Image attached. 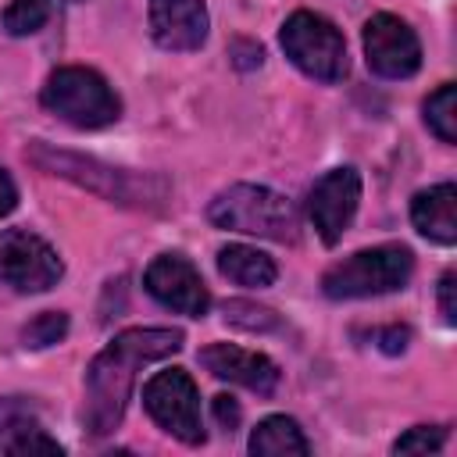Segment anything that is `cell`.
I'll use <instances>...</instances> for the list:
<instances>
[{
	"instance_id": "obj_1",
	"label": "cell",
	"mask_w": 457,
	"mask_h": 457,
	"mask_svg": "<svg viewBox=\"0 0 457 457\" xmlns=\"http://www.w3.org/2000/svg\"><path fill=\"white\" fill-rule=\"evenodd\" d=\"M182 350L179 328H125L118 332L86 368V407L82 421L93 436H107L118 428L125 403L136 386V371L150 361L171 357Z\"/></svg>"
},
{
	"instance_id": "obj_2",
	"label": "cell",
	"mask_w": 457,
	"mask_h": 457,
	"mask_svg": "<svg viewBox=\"0 0 457 457\" xmlns=\"http://www.w3.org/2000/svg\"><path fill=\"white\" fill-rule=\"evenodd\" d=\"M25 157L46 171V175H57V179H68L111 204H121V207H143V211H161L164 200H168V182L161 175H139V171H129V168H114V164H104L96 157H86V154H71V150H57L43 139L29 143Z\"/></svg>"
},
{
	"instance_id": "obj_3",
	"label": "cell",
	"mask_w": 457,
	"mask_h": 457,
	"mask_svg": "<svg viewBox=\"0 0 457 457\" xmlns=\"http://www.w3.org/2000/svg\"><path fill=\"white\" fill-rule=\"evenodd\" d=\"M207 218L218 228L250 232V236L275 239V243H296V236H300L296 207L282 193H275L268 186H250V182H239V186H228L225 193H218L207 207Z\"/></svg>"
},
{
	"instance_id": "obj_4",
	"label": "cell",
	"mask_w": 457,
	"mask_h": 457,
	"mask_svg": "<svg viewBox=\"0 0 457 457\" xmlns=\"http://www.w3.org/2000/svg\"><path fill=\"white\" fill-rule=\"evenodd\" d=\"M414 271V257L400 243L357 250L353 257L339 261L336 268L325 271L321 293L328 300H364V296H382L393 289H403Z\"/></svg>"
},
{
	"instance_id": "obj_5",
	"label": "cell",
	"mask_w": 457,
	"mask_h": 457,
	"mask_svg": "<svg viewBox=\"0 0 457 457\" xmlns=\"http://www.w3.org/2000/svg\"><path fill=\"white\" fill-rule=\"evenodd\" d=\"M43 107L75 129H104L114 125L121 104L107 79L93 68H57L43 86Z\"/></svg>"
},
{
	"instance_id": "obj_6",
	"label": "cell",
	"mask_w": 457,
	"mask_h": 457,
	"mask_svg": "<svg viewBox=\"0 0 457 457\" xmlns=\"http://www.w3.org/2000/svg\"><path fill=\"white\" fill-rule=\"evenodd\" d=\"M278 43L286 57L318 82H339L346 75V43L339 29L314 11L289 14L278 32Z\"/></svg>"
},
{
	"instance_id": "obj_7",
	"label": "cell",
	"mask_w": 457,
	"mask_h": 457,
	"mask_svg": "<svg viewBox=\"0 0 457 457\" xmlns=\"http://www.w3.org/2000/svg\"><path fill=\"white\" fill-rule=\"evenodd\" d=\"M143 407L146 414L171 432L179 443L186 446H200L204 436V418H200V393L196 382L182 371V368H168L157 371L146 386H143Z\"/></svg>"
},
{
	"instance_id": "obj_8",
	"label": "cell",
	"mask_w": 457,
	"mask_h": 457,
	"mask_svg": "<svg viewBox=\"0 0 457 457\" xmlns=\"http://www.w3.org/2000/svg\"><path fill=\"white\" fill-rule=\"evenodd\" d=\"M64 275L57 250L29 228L0 232V282L18 293H46Z\"/></svg>"
},
{
	"instance_id": "obj_9",
	"label": "cell",
	"mask_w": 457,
	"mask_h": 457,
	"mask_svg": "<svg viewBox=\"0 0 457 457\" xmlns=\"http://www.w3.org/2000/svg\"><path fill=\"white\" fill-rule=\"evenodd\" d=\"M361 204V175L353 168H332L307 193V218L325 246H336L350 228Z\"/></svg>"
},
{
	"instance_id": "obj_10",
	"label": "cell",
	"mask_w": 457,
	"mask_h": 457,
	"mask_svg": "<svg viewBox=\"0 0 457 457\" xmlns=\"http://www.w3.org/2000/svg\"><path fill=\"white\" fill-rule=\"evenodd\" d=\"M364 57L382 79H411L421 68V43L403 18L375 14L364 25Z\"/></svg>"
},
{
	"instance_id": "obj_11",
	"label": "cell",
	"mask_w": 457,
	"mask_h": 457,
	"mask_svg": "<svg viewBox=\"0 0 457 457\" xmlns=\"http://www.w3.org/2000/svg\"><path fill=\"white\" fill-rule=\"evenodd\" d=\"M143 286L146 293L175 311V314H189V318H204L207 307H211V293L200 278V271L182 257V253H161L150 261L146 275H143Z\"/></svg>"
},
{
	"instance_id": "obj_12",
	"label": "cell",
	"mask_w": 457,
	"mask_h": 457,
	"mask_svg": "<svg viewBox=\"0 0 457 457\" xmlns=\"http://www.w3.org/2000/svg\"><path fill=\"white\" fill-rule=\"evenodd\" d=\"M200 364L214 378L246 386L257 396H271L275 386H278V364L271 357L253 353V350H243V346H232V343H214V346L200 350Z\"/></svg>"
},
{
	"instance_id": "obj_13",
	"label": "cell",
	"mask_w": 457,
	"mask_h": 457,
	"mask_svg": "<svg viewBox=\"0 0 457 457\" xmlns=\"http://www.w3.org/2000/svg\"><path fill=\"white\" fill-rule=\"evenodd\" d=\"M150 36L164 50H200L207 39L204 0H150Z\"/></svg>"
},
{
	"instance_id": "obj_14",
	"label": "cell",
	"mask_w": 457,
	"mask_h": 457,
	"mask_svg": "<svg viewBox=\"0 0 457 457\" xmlns=\"http://www.w3.org/2000/svg\"><path fill=\"white\" fill-rule=\"evenodd\" d=\"M411 221L425 239H432L439 246H453L457 243V186L439 182V186L414 193Z\"/></svg>"
},
{
	"instance_id": "obj_15",
	"label": "cell",
	"mask_w": 457,
	"mask_h": 457,
	"mask_svg": "<svg viewBox=\"0 0 457 457\" xmlns=\"http://www.w3.org/2000/svg\"><path fill=\"white\" fill-rule=\"evenodd\" d=\"M218 271L228 282L246 286V289H264L278 275V268L268 253H261L257 246H243V243H228L218 250Z\"/></svg>"
},
{
	"instance_id": "obj_16",
	"label": "cell",
	"mask_w": 457,
	"mask_h": 457,
	"mask_svg": "<svg viewBox=\"0 0 457 457\" xmlns=\"http://www.w3.org/2000/svg\"><path fill=\"white\" fill-rule=\"evenodd\" d=\"M250 453L253 457H303V453H311V446H307V439L293 418L271 414L253 428Z\"/></svg>"
},
{
	"instance_id": "obj_17",
	"label": "cell",
	"mask_w": 457,
	"mask_h": 457,
	"mask_svg": "<svg viewBox=\"0 0 457 457\" xmlns=\"http://www.w3.org/2000/svg\"><path fill=\"white\" fill-rule=\"evenodd\" d=\"M425 125L443 143H457V89H453V82H443L425 100Z\"/></svg>"
},
{
	"instance_id": "obj_18",
	"label": "cell",
	"mask_w": 457,
	"mask_h": 457,
	"mask_svg": "<svg viewBox=\"0 0 457 457\" xmlns=\"http://www.w3.org/2000/svg\"><path fill=\"white\" fill-rule=\"evenodd\" d=\"M54 0H11L4 11V29L11 36H32L46 25Z\"/></svg>"
},
{
	"instance_id": "obj_19",
	"label": "cell",
	"mask_w": 457,
	"mask_h": 457,
	"mask_svg": "<svg viewBox=\"0 0 457 457\" xmlns=\"http://www.w3.org/2000/svg\"><path fill=\"white\" fill-rule=\"evenodd\" d=\"M4 450L7 453H61V443L50 439L32 421H11L7 425V436H4Z\"/></svg>"
},
{
	"instance_id": "obj_20",
	"label": "cell",
	"mask_w": 457,
	"mask_h": 457,
	"mask_svg": "<svg viewBox=\"0 0 457 457\" xmlns=\"http://www.w3.org/2000/svg\"><path fill=\"white\" fill-rule=\"evenodd\" d=\"M68 336V314L64 311H43L39 318H32L25 328H21V343L29 350H43V346H54Z\"/></svg>"
},
{
	"instance_id": "obj_21",
	"label": "cell",
	"mask_w": 457,
	"mask_h": 457,
	"mask_svg": "<svg viewBox=\"0 0 457 457\" xmlns=\"http://www.w3.org/2000/svg\"><path fill=\"white\" fill-rule=\"evenodd\" d=\"M225 321L236 325V328H246V332H271V328H278V314L271 307L246 303V300H228L225 303Z\"/></svg>"
},
{
	"instance_id": "obj_22",
	"label": "cell",
	"mask_w": 457,
	"mask_h": 457,
	"mask_svg": "<svg viewBox=\"0 0 457 457\" xmlns=\"http://www.w3.org/2000/svg\"><path fill=\"white\" fill-rule=\"evenodd\" d=\"M443 443H446V428H439V425H418V428L403 432L393 443V450L396 453H436V450H443Z\"/></svg>"
},
{
	"instance_id": "obj_23",
	"label": "cell",
	"mask_w": 457,
	"mask_h": 457,
	"mask_svg": "<svg viewBox=\"0 0 457 457\" xmlns=\"http://www.w3.org/2000/svg\"><path fill=\"white\" fill-rule=\"evenodd\" d=\"M214 418H218V425H221V428L232 436V432L239 428L243 411H239V403H236L232 396H225V393H221V396H214Z\"/></svg>"
},
{
	"instance_id": "obj_24",
	"label": "cell",
	"mask_w": 457,
	"mask_h": 457,
	"mask_svg": "<svg viewBox=\"0 0 457 457\" xmlns=\"http://www.w3.org/2000/svg\"><path fill=\"white\" fill-rule=\"evenodd\" d=\"M453 282H457L453 271H446V275L439 278V314H443L446 325L457 321V303H453V289H457V286H453Z\"/></svg>"
},
{
	"instance_id": "obj_25",
	"label": "cell",
	"mask_w": 457,
	"mask_h": 457,
	"mask_svg": "<svg viewBox=\"0 0 457 457\" xmlns=\"http://www.w3.org/2000/svg\"><path fill=\"white\" fill-rule=\"evenodd\" d=\"M375 339H378V350H386V353H403V350H407V339H411V328L389 325V328L375 332Z\"/></svg>"
},
{
	"instance_id": "obj_26",
	"label": "cell",
	"mask_w": 457,
	"mask_h": 457,
	"mask_svg": "<svg viewBox=\"0 0 457 457\" xmlns=\"http://www.w3.org/2000/svg\"><path fill=\"white\" fill-rule=\"evenodd\" d=\"M261 57H264V50L257 46V43H250V39H236L232 43V61H236V68H257L261 64Z\"/></svg>"
},
{
	"instance_id": "obj_27",
	"label": "cell",
	"mask_w": 457,
	"mask_h": 457,
	"mask_svg": "<svg viewBox=\"0 0 457 457\" xmlns=\"http://www.w3.org/2000/svg\"><path fill=\"white\" fill-rule=\"evenodd\" d=\"M14 207H18V186H14V179L0 168V218H7Z\"/></svg>"
},
{
	"instance_id": "obj_28",
	"label": "cell",
	"mask_w": 457,
	"mask_h": 457,
	"mask_svg": "<svg viewBox=\"0 0 457 457\" xmlns=\"http://www.w3.org/2000/svg\"><path fill=\"white\" fill-rule=\"evenodd\" d=\"M71 4H82V0H71Z\"/></svg>"
}]
</instances>
